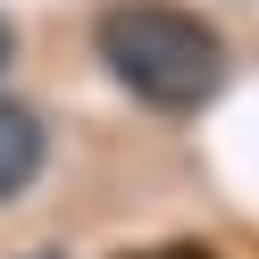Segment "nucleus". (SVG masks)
<instances>
[{
    "label": "nucleus",
    "mask_w": 259,
    "mask_h": 259,
    "mask_svg": "<svg viewBox=\"0 0 259 259\" xmlns=\"http://www.w3.org/2000/svg\"><path fill=\"white\" fill-rule=\"evenodd\" d=\"M34 259H59V251H34Z\"/></svg>",
    "instance_id": "obj_5"
},
{
    "label": "nucleus",
    "mask_w": 259,
    "mask_h": 259,
    "mask_svg": "<svg viewBox=\"0 0 259 259\" xmlns=\"http://www.w3.org/2000/svg\"><path fill=\"white\" fill-rule=\"evenodd\" d=\"M142 259H209V251H192V242H176V251H142Z\"/></svg>",
    "instance_id": "obj_3"
},
{
    "label": "nucleus",
    "mask_w": 259,
    "mask_h": 259,
    "mask_svg": "<svg viewBox=\"0 0 259 259\" xmlns=\"http://www.w3.org/2000/svg\"><path fill=\"white\" fill-rule=\"evenodd\" d=\"M9 51H17V25H9V17H0V67H9Z\"/></svg>",
    "instance_id": "obj_4"
},
{
    "label": "nucleus",
    "mask_w": 259,
    "mask_h": 259,
    "mask_svg": "<svg viewBox=\"0 0 259 259\" xmlns=\"http://www.w3.org/2000/svg\"><path fill=\"white\" fill-rule=\"evenodd\" d=\"M42 159H51L42 117H34L25 101H9V92H0V201H17V192L42 176Z\"/></svg>",
    "instance_id": "obj_2"
},
{
    "label": "nucleus",
    "mask_w": 259,
    "mask_h": 259,
    "mask_svg": "<svg viewBox=\"0 0 259 259\" xmlns=\"http://www.w3.org/2000/svg\"><path fill=\"white\" fill-rule=\"evenodd\" d=\"M92 42H101L109 75L142 109H201L226 84L218 25H201L192 9H167V0H117V9H101Z\"/></svg>",
    "instance_id": "obj_1"
}]
</instances>
